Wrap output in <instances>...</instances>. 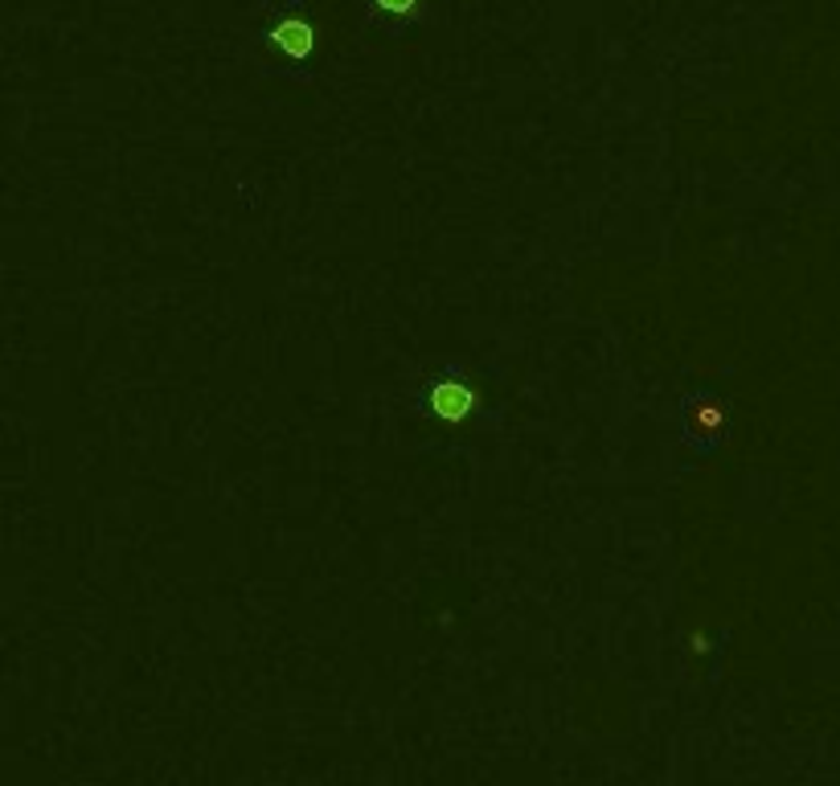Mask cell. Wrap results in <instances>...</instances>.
I'll use <instances>...</instances> for the list:
<instances>
[{"instance_id":"6da1fadb","label":"cell","mask_w":840,"mask_h":786,"mask_svg":"<svg viewBox=\"0 0 840 786\" xmlns=\"http://www.w3.org/2000/svg\"><path fill=\"white\" fill-rule=\"evenodd\" d=\"M271 41H275L291 62H303V58H312V50H316V29L303 17H284L271 29Z\"/></svg>"},{"instance_id":"7a4b0ae2","label":"cell","mask_w":840,"mask_h":786,"mask_svg":"<svg viewBox=\"0 0 840 786\" xmlns=\"http://www.w3.org/2000/svg\"><path fill=\"white\" fill-rule=\"evenodd\" d=\"M471 402H476V394L459 382H443L431 389V414L443 422H464L471 414Z\"/></svg>"},{"instance_id":"3957f363","label":"cell","mask_w":840,"mask_h":786,"mask_svg":"<svg viewBox=\"0 0 840 786\" xmlns=\"http://www.w3.org/2000/svg\"><path fill=\"white\" fill-rule=\"evenodd\" d=\"M382 13H389V17H406V13H415L422 0H373Z\"/></svg>"}]
</instances>
